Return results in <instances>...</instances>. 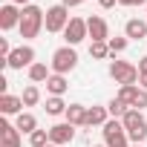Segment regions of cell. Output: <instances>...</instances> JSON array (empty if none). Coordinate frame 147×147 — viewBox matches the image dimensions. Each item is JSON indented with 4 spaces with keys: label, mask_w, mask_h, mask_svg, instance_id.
Returning <instances> with one entry per match:
<instances>
[{
    "label": "cell",
    "mask_w": 147,
    "mask_h": 147,
    "mask_svg": "<svg viewBox=\"0 0 147 147\" xmlns=\"http://www.w3.org/2000/svg\"><path fill=\"white\" fill-rule=\"evenodd\" d=\"M43 23H46V12L40 6H26L20 12V26H18L20 29V38H26V40L38 38L40 29H43Z\"/></svg>",
    "instance_id": "6da1fadb"
},
{
    "label": "cell",
    "mask_w": 147,
    "mask_h": 147,
    "mask_svg": "<svg viewBox=\"0 0 147 147\" xmlns=\"http://www.w3.org/2000/svg\"><path fill=\"white\" fill-rule=\"evenodd\" d=\"M124 130H127V138L133 144H141L147 138V118L141 115V110H127V115L121 118Z\"/></svg>",
    "instance_id": "7a4b0ae2"
},
{
    "label": "cell",
    "mask_w": 147,
    "mask_h": 147,
    "mask_svg": "<svg viewBox=\"0 0 147 147\" xmlns=\"http://www.w3.org/2000/svg\"><path fill=\"white\" fill-rule=\"evenodd\" d=\"M75 63H78V52L72 49V46L55 49V55H52V72H55V75H66V72H72Z\"/></svg>",
    "instance_id": "3957f363"
},
{
    "label": "cell",
    "mask_w": 147,
    "mask_h": 147,
    "mask_svg": "<svg viewBox=\"0 0 147 147\" xmlns=\"http://www.w3.org/2000/svg\"><path fill=\"white\" fill-rule=\"evenodd\" d=\"M110 75H113L121 87H127V84H136V81L141 78V72H138V66H133V63H127V61H113V63H110Z\"/></svg>",
    "instance_id": "277c9868"
},
{
    "label": "cell",
    "mask_w": 147,
    "mask_h": 147,
    "mask_svg": "<svg viewBox=\"0 0 147 147\" xmlns=\"http://www.w3.org/2000/svg\"><path fill=\"white\" fill-rule=\"evenodd\" d=\"M69 9L63 6V3H58V6H52V9H46V32H63L66 26H69Z\"/></svg>",
    "instance_id": "5b68a950"
},
{
    "label": "cell",
    "mask_w": 147,
    "mask_h": 147,
    "mask_svg": "<svg viewBox=\"0 0 147 147\" xmlns=\"http://www.w3.org/2000/svg\"><path fill=\"white\" fill-rule=\"evenodd\" d=\"M63 38H66V46H78L84 38H90V32H87V20L72 18V20H69V26L63 29Z\"/></svg>",
    "instance_id": "8992f818"
},
{
    "label": "cell",
    "mask_w": 147,
    "mask_h": 147,
    "mask_svg": "<svg viewBox=\"0 0 147 147\" xmlns=\"http://www.w3.org/2000/svg\"><path fill=\"white\" fill-rule=\"evenodd\" d=\"M72 138H75V127H72L69 121H61V124H52V127H49V144L63 147V144H69Z\"/></svg>",
    "instance_id": "52a82bcc"
},
{
    "label": "cell",
    "mask_w": 147,
    "mask_h": 147,
    "mask_svg": "<svg viewBox=\"0 0 147 147\" xmlns=\"http://www.w3.org/2000/svg\"><path fill=\"white\" fill-rule=\"evenodd\" d=\"M6 61H9V69L32 66V63H35V49H32V46H18V49H12V55H9Z\"/></svg>",
    "instance_id": "ba28073f"
},
{
    "label": "cell",
    "mask_w": 147,
    "mask_h": 147,
    "mask_svg": "<svg viewBox=\"0 0 147 147\" xmlns=\"http://www.w3.org/2000/svg\"><path fill=\"white\" fill-rule=\"evenodd\" d=\"M101 133H104V141H107V147H110V144H115V141H124V138H127V130H124L121 118H113V121H107Z\"/></svg>",
    "instance_id": "9c48e42d"
},
{
    "label": "cell",
    "mask_w": 147,
    "mask_h": 147,
    "mask_svg": "<svg viewBox=\"0 0 147 147\" xmlns=\"http://www.w3.org/2000/svg\"><path fill=\"white\" fill-rule=\"evenodd\" d=\"M87 32H90V38H92V40H110L107 20H104V18H98V15L87 18Z\"/></svg>",
    "instance_id": "30bf717a"
},
{
    "label": "cell",
    "mask_w": 147,
    "mask_h": 147,
    "mask_svg": "<svg viewBox=\"0 0 147 147\" xmlns=\"http://www.w3.org/2000/svg\"><path fill=\"white\" fill-rule=\"evenodd\" d=\"M15 26H20V12H18L15 3H6L3 9H0V29L9 32V29H15Z\"/></svg>",
    "instance_id": "8fae6325"
},
{
    "label": "cell",
    "mask_w": 147,
    "mask_h": 147,
    "mask_svg": "<svg viewBox=\"0 0 147 147\" xmlns=\"http://www.w3.org/2000/svg\"><path fill=\"white\" fill-rule=\"evenodd\" d=\"M124 35H127V40H141V38H147V23L133 18L124 23Z\"/></svg>",
    "instance_id": "7c38bea8"
},
{
    "label": "cell",
    "mask_w": 147,
    "mask_h": 147,
    "mask_svg": "<svg viewBox=\"0 0 147 147\" xmlns=\"http://www.w3.org/2000/svg\"><path fill=\"white\" fill-rule=\"evenodd\" d=\"M66 121L72 127H87V107L84 104H69L66 107Z\"/></svg>",
    "instance_id": "4fadbf2b"
},
{
    "label": "cell",
    "mask_w": 147,
    "mask_h": 147,
    "mask_svg": "<svg viewBox=\"0 0 147 147\" xmlns=\"http://www.w3.org/2000/svg\"><path fill=\"white\" fill-rule=\"evenodd\" d=\"M20 107H23V98L18 95H0V113L3 115H20Z\"/></svg>",
    "instance_id": "5bb4252c"
},
{
    "label": "cell",
    "mask_w": 147,
    "mask_h": 147,
    "mask_svg": "<svg viewBox=\"0 0 147 147\" xmlns=\"http://www.w3.org/2000/svg\"><path fill=\"white\" fill-rule=\"evenodd\" d=\"M107 115H110L107 107H90V110H87V127H104V124L110 121Z\"/></svg>",
    "instance_id": "9a60e30c"
},
{
    "label": "cell",
    "mask_w": 147,
    "mask_h": 147,
    "mask_svg": "<svg viewBox=\"0 0 147 147\" xmlns=\"http://www.w3.org/2000/svg\"><path fill=\"white\" fill-rule=\"evenodd\" d=\"M15 127H18L20 133H29V136H32V133L38 130V121H35V115H32V113H20V115H18V121H15Z\"/></svg>",
    "instance_id": "2e32d148"
},
{
    "label": "cell",
    "mask_w": 147,
    "mask_h": 147,
    "mask_svg": "<svg viewBox=\"0 0 147 147\" xmlns=\"http://www.w3.org/2000/svg\"><path fill=\"white\" fill-rule=\"evenodd\" d=\"M52 75H49V69H46V63H32L29 66V81L32 84H43V81H49Z\"/></svg>",
    "instance_id": "e0dca14e"
},
{
    "label": "cell",
    "mask_w": 147,
    "mask_h": 147,
    "mask_svg": "<svg viewBox=\"0 0 147 147\" xmlns=\"http://www.w3.org/2000/svg\"><path fill=\"white\" fill-rule=\"evenodd\" d=\"M66 87H69V84H66V78H63V75H52V78L46 81V90H49L52 95H58V98L66 92Z\"/></svg>",
    "instance_id": "ac0fdd59"
},
{
    "label": "cell",
    "mask_w": 147,
    "mask_h": 147,
    "mask_svg": "<svg viewBox=\"0 0 147 147\" xmlns=\"http://www.w3.org/2000/svg\"><path fill=\"white\" fill-rule=\"evenodd\" d=\"M90 55H92L95 61H104V58L113 55V52H110V43H107V40H92V43H90Z\"/></svg>",
    "instance_id": "d6986e66"
},
{
    "label": "cell",
    "mask_w": 147,
    "mask_h": 147,
    "mask_svg": "<svg viewBox=\"0 0 147 147\" xmlns=\"http://www.w3.org/2000/svg\"><path fill=\"white\" fill-rule=\"evenodd\" d=\"M138 90H141V87H136V84H127V87H121V90H118V98H121L127 107H133V104H136V95H138Z\"/></svg>",
    "instance_id": "ffe728a7"
},
{
    "label": "cell",
    "mask_w": 147,
    "mask_h": 147,
    "mask_svg": "<svg viewBox=\"0 0 147 147\" xmlns=\"http://www.w3.org/2000/svg\"><path fill=\"white\" fill-rule=\"evenodd\" d=\"M46 113H49V115H66V104H63V98H58V95L46 98Z\"/></svg>",
    "instance_id": "44dd1931"
},
{
    "label": "cell",
    "mask_w": 147,
    "mask_h": 147,
    "mask_svg": "<svg viewBox=\"0 0 147 147\" xmlns=\"http://www.w3.org/2000/svg\"><path fill=\"white\" fill-rule=\"evenodd\" d=\"M107 110H110V115H113V118H124L130 107H127V104H124V101H121V98L115 95V98H113V101L107 104Z\"/></svg>",
    "instance_id": "7402d4cb"
},
{
    "label": "cell",
    "mask_w": 147,
    "mask_h": 147,
    "mask_svg": "<svg viewBox=\"0 0 147 147\" xmlns=\"http://www.w3.org/2000/svg\"><path fill=\"white\" fill-rule=\"evenodd\" d=\"M20 98H23V107H35V104L40 101V90L32 84V87H26V90H23V95H20Z\"/></svg>",
    "instance_id": "603a6c76"
},
{
    "label": "cell",
    "mask_w": 147,
    "mask_h": 147,
    "mask_svg": "<svg viewBox=\"0 0 147 147\" xmlns=\"http://www.w3.org/2000/svg\"><path fill=\"white\" fill-rule=\"evenodd\" d=\"M29 144H32V147H46V144H49V130H35V133L29 136Z\"/></svg>",
    "instance_id": "cb8c5ba5"
},
{
    "label": "cell",
    "mask_w": 147,
    "mask_h": 147,
    "mask_svg": "<svg viewBox=\"0 0 147 147\" xmlns=\"http://www.w3.org/2000/svg\"><path fill=\"white\" fill-rule=\"evenodd\" d=\"M0 136H3V141H20L18 127H12L9 121H3V124H0Z\"/></svg>",
    "instance_id": "d4e9b609"
},
{
    "label": "cell",
    "mask_w": 147,
    "mask_h": 147,
    "mask_svg": "<svg viewBox=\"0 0 147 147\" xmlns=\"http://www.w3.org/2000/svg\"><path fill=\"white\" fill-rule=\"evenodd\" d=\"M107 43H110V52H113V55H115V52H124V49H127V38H110Z\"/></svg>",
    "instance_id": "484cf974"
},
{
    "label": "cell",
    "mask_w": 147,
    "mask_h": 147,
    "mask_svg": "<svg viewBox=\"0 0 147 147\" xmlns=\"http://www.w3.org/2000/svg\"><path fill=\"white\" fill-rule=\"evenodd\" d=\"M136 110H144L147 107V90H138V95H136V104H133Z\"/></svg>",
    "instance_id": "4316f807"
},
{
    "label": "cell",
    "mask_w": 147,
    "mask_h": 147,
    "mask_svg": "<svg viewBox=\"0 0 147 147\" xmlns=\"http://www.w3.org/2000/svg\"><path fill=\"white\" fill-rule=\"evenodd\" d=\"M12 55V46H9V40L6 38H0V58H9Z\"/></svg>",
    "instance_id": "83f0119b"
},
{
    "label": "cell",
    "mask_w": 147,
    "mask_h": 147,
    "mask_svg": "<svg viewBox=\"0 0 147 147\" xmlns=\"http://www.w3.org/2000/svg\"><path fill=\"white\" fill-rule=\"evenodd\" d=\"M118 6H147V0H118Z\"/></svg>",
    "instance_id": "f1b7e54d"
},
{
    "label": "cell",
    "mask_w": 147,
    "mask_h": 147,
    "mask_svg": "<svg viewBox=\"0 0 147 147\" xmlns=\"http://www.w3.org/2000/svg\"><path fill=\"white\" fill-rule=\"evenodd\" d=\"M138 72H141V75H147V55L138 61Z\"/></svg>",
    "instance_id": "f546056e"
},
{
    "label": "cell",
    "mask_w": 147,
    "mask_h": 147,
    "mask_svg": "<svg viewBox=\"0 0 147 147\" xmlns=\"http://www.w3.org/2000/svg\"><path fill=\"white\" fill-rule=\"evenodd\" d=\"M61 3H63L66 9H72V6H81V3H84V0H61Z\"/></svg>",
    "instance_id": "4dcf8cb0"
},
{
    "label": "cell",
    "mask_w": 147,
    "mask_h": 147,
    "mask_svg": "<svg viewBox=\"0 0 147 147\" xmlns=\"http://www.w3.org/2000/svg\"><path fill=\"white\" fill-rule=\"evenodd\" d=\"M98 3H101V9H113V6L118 3V0H98Z\"/></svg>",
    "instance_id": "1f68e13d"
},
{
    "label": "cell",
    "mask_w": 147,
    "mask_h": 147,
    "mask_svg": "<svg viewBox=\"0 0 147 147\" xmlns=\"http://www.w3.org/2000/svg\"><path fill=\"white\" fill-rule=\"evenodd\" d=\"M110 147H133V144H130V138H124V141H115V144H110Z\"/></svg>",
    "instance_id": "d6a6232c"
},
{
    "label": "cell",
    "mask_w": 147,
    "mask_h": 147,
    "mask_svg": "<svg viewBox=\"0 0 147 147\" xmlns=\"http://www.w3.org/2000/svg\"><path fill=\"white\" fill-rule=\"evenodd\" d=\"M12 3H15V6H23V9H26V6H32L29 0H12Z\"/></svg>",
    "instance_id": "836d02e7"
},
{
    "label": "cell",
    "mask_w": 147,
    "mask_h": 147,
    "mask_svg": "<svg viewBox=\"0 0 147 147\" xmlns=\"http://www.w3.org/2000/svg\"><path fill=\"white\" fill-rule=\"evenodd\" d=\"M0 147H20V141H3Z\"/></svg>",
    "instance_id": "e575fe53"
},
{
    "label": "cell",
    "mask_w": 147,
    "mask_h": 147,
    "mask_svg": "<svg viewBox=\"0 0 147 147\" xmlns=\"http://www.w3.org/2000/svg\"><path fill=\"white\" fill-rule=\"evenodd\" d=\"M138 84H141V90H147V75H141V78H138Z\"/></svg>",
    "instance_id": "d590c367"
},
{
    "label": "cell",
    "mask_w": 147,
    "mask_h": 147,
    "mask_svg": "<svg viewBox=\"0 0 147 147\" xmlns=\"http://www.w3.org/2000/svg\"><path fill=\"white\" fill-rule=\"evenodd\" d=\"M92 147H107V144H92Z\"/></svg>",
    "instance_id": "8d00e7d4"
},
{
    "label": "cell",
    "mask_w": 147,
    "mask_h": 147,
    "mask_svg": "<svg viewBox=\"0 0 147 147\" xmlns=\"http://www.w3.org/2000/svg\"><path fill=\"white\" fill-rule=\"evenodd\" d=\"M46 147H58V144H46Z\"/></svg>",
    "instance_id": "74e56055"
},
{
    "label": "cell",
    "mask_w": 147,
    "mask_h": 147,
    "mask_svg": "<svg viewBox=\"0 0 147 147\" xmlns=\"http://www.w3.org/2000/svg\"><path fill=\"white\" fill-rule=\"evenodd\" d=\"M133 147H141V144H133Z\"/></svg>",
    "instance_id": "f35d334b"
},
{
    "label": "cell",
    "mask_w": 147,
    "mask_h": 147,
    "mask_svg": "<svg viewBox=\"0 0 147 147\" xmlns=\"http://www.w3.org/2000/svg\"><path fill=\"white\" fill-rule=\"evenodd\" d=\"M144 12H147V6H144Z\"/></svg>",
    "instance_id": "ab89813d"
}]
</instances>
